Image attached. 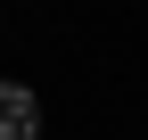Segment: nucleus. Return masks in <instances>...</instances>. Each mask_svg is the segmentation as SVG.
Instances as JSON below:
<instances>
[{"mask_svg": "<svg viewBox=\"0 0 148 140\" xmlns=\"http://www.w3.org/2000/svg\"><path fill=\"white\" fill-rule=\"evenodd\" d=\"M0 140H41V99L25 82H0Z\"/></svg>", "mask_w": 148, "mask_h": 140, "instance_id": "f257e3e1", "label": "nucleus"}]
</instances>
